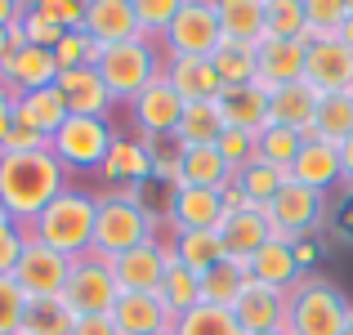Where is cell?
I'll list each match as a JSON object with an SVG mask.
<instances>
[{"label": "cell", "instance_id": "cell-1", "mask_svg": "<svg viewBox=\"0 0 353 335\" xmlns=\"http://www.w3.org/2000/svg\"><path fill=\"white\" fill-rule=\"evenodd\" d=\"M68 170L59 165V156L50 148H36V152H0V206L9 210L14 223H32L68 188Z\"/></svg>", "mask_w": 353, "mask_h": 335}, {"label": "cell", "instance_id": "cell-2", "mask_svg": "<svg viewBox=\"0 0 353 335\" xmlns=\"http://www.w3.org/2000/svg\"><path fill=\"white\" fill-rule=\"evenodd\" d=\"M148 188V183H143ZM143 188H103L99 192V219H94V255L117 259L125 250L157 241V210L143 201Z\"/></svg>", "mask_w": 353, "mask_h": 335}, {"label": "cell", "instance_id": "cell-3", "mask_svg": "<svg viewBox=\"0 0 353 335\" xmlns=\"http://www.w3.org/2000/svg\"><path fill=\"white\" fill-rule=\"evenodd\" d=\"M94 219H99V192L68 183L41 215L27 223V237H36L45 246H54L59 255L77 259V255L94 250Z\"/></svg>", "mask_w": 353, "mask_h": 335}, {"label": "cell", "instance_id": "cell-4", "mask_svg": "<svg viewBox=\"0 0 353 335\" xmlns=\"http://www.w3.org/2000/svg\"><path fill=\"white\" fill-rule=\"evenodd\" d=\"M94 68H99V77H103V85L112 90L117 103L130 108V103H134V99L165 72V50H161V41L134 36V41L108 45V50L99 54Z\"/></svg>", "mask_w": 353, "mask_h": 335}, {"label": "cell", "instance_id": "cell-5", "mask_svg": "<svg viewBox=\"0 0 353 335\" xmlns=\"http://www.w3.org/2000/svg\"><path fill=\"white\" fill-rule=\"evenodd\" d=\"M353 304L322 277H309L286 300V335H349Z\"/></svg>", "mask_w": 353, "mask_h": 335}, {"label": "cell", "instance_id": "cell-6", "mask_svg": "<svg viewBox=\"0 0 353 335\" xmlns=\"http://www.w3.org/2000/svg\"><path fill=\"white\" fill-rule=\"evenodd\" d=\"M117 130L103 116H68L59 125V134L50 139V152L59 156V165L68 174H99V165L108 161Z\"/></svg>", "mask_w": 353, "mask_h": 335}, {"label": "cell", "instance_id": "cell-7", "mask_svg": "<svg viewBox=\"0 0 353 335\" xmlns=\"http://www.w3.org/2000/svg\"><path fill=\"white\" fill-rule=\"evenodd\" d=\"M63 300L77 318H112L117 300H121V286L112 277V259L103 255H77L72 259V273L68 286H63Z\"/></svg>", "mask_w": 353, "mask_h": 335}, {"label": "cell", "instance_id": "cell-8", "mask_svg": "<svg viewBox=\"0 0 353 335\" xmlns=\"http://www.w3.org/2000/svg\"><path fill=\"white\" fill-rule=\"evenodd\" d=\"M224 32H219V9L206 0H179L170 32L161 36L165 59H210L219 50Z\"/></svg>", "mask_w": 353, "mask_h": 335}, {"label": "cell", "instance_id": "cell-9", "mask_svg": "<svg viewBox=\"0 0 353 335\" xmlns=\"http://www.w3.org/2000/svg\"><path fill=\"white\" fill-rule=\"evenodd\" d=\"M268 215V228L273 237H286V241H300V237H313V232L327 223V192L318 188H304V183L286 179L282 192L264 206Z\"/></svg>", "mask_w": 353, "mask_h": 335}, {"label": "cell", "instance_id": "cell-10", "mask_svg": "<svg viewBox=\"0 0 353 335\" xmlns=\"http://www.w3.org/2000/svg\"><path fill=\"white\" fill-rule=\"evenodd\" d=\"M68 273H72L68 255H59L54 246L27 237L23 255H18V268H14V282H18V291H23L27 300H50V295H63Z\"/></svg>", "mask_w": 353, "mask_h": 335}, {"label": "cell", "instance_id": "cell-11", "mask_svg": "<svg viewBox=\"0 0 353 335\" xmlns=\"http://www.w3.org/2000/svg\"><path fill=\"white\" fill-rule=\"evenodd\" d=\"M183 99L170 90V81L157 77L152 85L143 90V94L130 103V116H134V134L148 139V143H161V139H174V130H179V116H183Z\"/></svg>", "mask_w": 353, "mask_h": 335}, {"label": "cell", "instance_id": "cell-12", "mask_svg": "<svg viewBox=\"0 0 353 335\" xmlns=\"http://www.w3.org/2000/svg\"><path fill=\"white\" fill-rule=\"evenodd\" d=\"M304 85H313L322 99L327 94H353V50L340 36H322V41L309 45Z\"/></svg>", "mask_w": 353, "mask_h": 335}, {"label": "cell", "instance_id": "cell-13", "mask_svg": "<svg viewBox=\"0 0 353 335\" xmlns=\"http://www.w3.org/2000/svg\"><path fill=\"white\" fill-rule=\"evenodd\" d=\"M174 259V250H170V241H143V246H134V250H125V255H117L112 259V277H117V286H121V295H157V286H161V277H165V264Z\"/></svg>", "mask_w": 353, "mask_h": 335}, {"label": "cell", "instance_id": "cell-14", "mask_svg": "<svg viewBox=\"0 0 353 335\" xmlns=\"http://www.w3.org/2000/svg\"><path fill=\"white\" fill-rule=\"evenodd\" d=\"M255 59H259V72H255V85L264 94H273L277 85H291V81H304V59H309V45L304 41H282V36L264 32L255 45Z\"/></svg>", "mask_w": 353, "mask_h": 335}, {"label": "cell", "instance_id": "cell-15", "mask_svg": "<svg viewBox=\"0 0 353 335\" xmlns=\"http://www.w3.org/2000/svg\"><path fill=\"white\" fill-rule=\"evenodd\" d=\"M99 179L112 188H143L152 183V143L139 134H117L108 148V161L99 165Z\"/></svg>", "mask_w": 353, "mask_h": 335}, {"label": "cell", "instance_id": "cell-16", "mask_svg": "<svg viewBox=\"0 0 353 335\" xmlns=\"http://www.w3.org/2000/svg\"><path fill=\"white\" fill-rule=\"evenodd\" d=\"M54 81H59V59H54V50L23 45L18 54H0V85H9L14 94L50 90Z\"/></svg>", "mask_w": 353, "mask_h": 335}, {"label": "cell", "instance_id": "cell-17", "mask_svg": "<svg viewBox=\"0 0 353 335\" xmlns=\"http://www.w3.org/2000/svg\"><path fill=\"white\" fill-rule=\"evenodd\" d=\"M59 94L63 103H68V116H103L112 121V90L103 85V77H99V68H72V72H59Z\"/></svg>", "mask_w": 353, "mask_h": 335}, {"label": "cell", "instance_id": "cell-18", "mask_svg": "<svg viewBox=\"0 0 353 335\" xmlns=\"http://www.w3.org/2000/svg\"><path fill=\"white\" fill-rule=\"evenodd\" d=\"M250 282L273 286V291H295L304 282V264L295 259V241L268 237L264 246L250 255Z\"/></svg>", "mask_w": 353, "mask_h": 335}, {"label": "cell", "instance_id": "cell-19", "mask_svg": "<svg viewBox=\"0 0 353 335\" xmlns=\"http://www.w3.org/2000/svg\"><path fill=\"white\" fill-rule=\"evenodd\" d=\"M286 300H291V291H273V286L246 282L241 300L233 304V318L241 322V331H246V335L286 331Z\"/></svg>", "mask_w": 353, "mask_h": 335}, {"label": "cell", "instance_id": "cell-20", "mask_svg": "<svg viewBox=\"0 0 353 335\" xmlns=\"http://www.w3.org/2000/svg\"><path fill=\"white\" fill-rule=\"evenodd\" d=\"M322 94L304 81H291V85H277L268 94V125H286V130H300L304 143H313V116H318Z\"/></svg>", "mask_w": 353, "mask_h": 335}, {"label": "cell", "instance_id": "cell-21", "mask_svg": "<svg viewBox=\"0 0 353 335\" xmlns=\"http://www.w3.org/2000/svg\"><path fill=\"white\" fill-rule=\"evenodd\" d=\"M165 215L174 232L188 228H219L224 223V197L215 188H179L165 197Z\"/></svg>", "mask_w": 353, "mask_h": 335}, {"label": "cell", "instance_id": "cell-22", "mask_svg": "<svg viewBox=\"0 0 353 335\" xmlns=\"http://www.w3.org/2000/svg\"><path fill=\"white\" fill-rule=\"evenodd\" d=\"M219 116H224L228 130H246V134H259L268 130V94L250 81V85H224L215 99Z\"/></svg>", "mask_w": 353, "mask_h": 335}, {"label": "cell", "instance_id": "cell-23", "mask_svg": "<svg viewBox=\"0 0 353 335\" xmlns=\"http://www.w3.org/2000/svg\"><path fill=\"white\" fill-rule=\"evenodd\" d=\"M161 77L170 81V90L183 103H215L219 90H224V81L210 68V59H165Z\"/></svg>", "mask_w": 353, "mask_h": 335}, {"label": "cell", "instance_id": "cell-24", "mask_svg": "<svg viewBox=\"0 0 353 335\" xmlns=\"http://www.w3.org/2000/svg\"><path fill=\"white\" fill-rule=\"evenodd\" d=\"M85 32L90 41L121 45V41H134L139 36V18H134V0H90L85 5Z\"/></svg>", "mask_w": 353, "mask_h": 335}, {"label": "cell", "instance_id": "cell-25", "mask_svg": "<svg viewBox=\"0 0 353 335\" xmlns=\"http://www.w3.org/2000/svg\"><path fill=\"white\" fill-rule=\"evenodd\" d=\"M273 237V228H268V215L255 206L237 210V215H224V223H219V241H224V255L237 259V264L250 268V255H255L264 241Z\"/></svg>", "mask_w": 353, "mask_h": 335}, {"label": "cell", "instance_id": "cell-26", "mask_svg": "<svg viewBox=\"0 0 353 335\" xmlns=\"http://www.w3.org/2000/svg\"><path fill=\"white\" fill-rule=\"evenodd\" d=\"M112 327L121 335H157V331H174V318L157 295H121L112 309Z\"/></svg>", "mask_w": 353, "mask_h": 335}, {"label": "cell", "instance_id": "cell-27", "mask_svg": "<svg viewBox=\"0 0 353 335\" xmlns=\"http://www.w3.org/2000/svg\"><path fill=\"white\" fill-rule=\"evenodd\" d=\"M291 179H295V183H304V188L331 192L336 183H345V170H340V148L322 143V139L304 143V148H300V156H295V165H291Z\"/></svg>", "mask_w": 353, "mask_h": 335}, {"label": "cell", "instance_id": "cell-28", "mask_svg": "<svg viewBox=\"0 0 353 335\" xmlns=\"http://www.w3.org/2000/svg\"><path fill=\"white\" fill-rule=\"evenodd\" d=\"M63 121H68V103H63L59 85L32 90V94H18V103H14V125L36 130L41 139H54Z\"/></svg>", "mask_w": 353, "mask_h": 335}, {"label": "cell", "instance_id": "cell-29", "mask_svg": "<svg viewBox=\"0 0 353 335\" xmlns=\"http://www.w3.org/2000/svg\"><path fill=\"white\" fill-rule=\"evenodd\" d=\"M170 250L174 259H179L183 268H192V273H210L215 264H224V241H219V228H188V232H174L170 237Z\"/></svg>", "mask_w": 353, "mask_h": 335}, {"label": "cell", "instance_id": "cell-30", "mask_svg": "<svg viewBox=\"0 0 353 335\" xmlns=\"http://www.w3.org/2000/svg\"><path fill=\"white\" fill-rule=\"evenodd\" d=\"M215 9H219V32H224V41L259 45V36L268 32L264 0H219Z\"/></svg>", "mask_w": 353, "mask_h": 335}, {"label": "cell", "instance_id": "cell-31", "mask_svg": "<svg viewBox=\"0 0 353 335\" xmlns=\"http://www.w3.org/2000/svg\"><path fill=\"white\" fill-rule=\"evenodd\" d=\"M224 116H219L215 103H188L179 116V130H174V143L179 148H215L224 139Z\"/></svg>", "mask_w": 353, "mask_h": 335}, {"label": "cell", "instance_id": "cell-32", "mask_svg": "<svg viewBox=\"0 0 353 335\" xmlns=\"http://www.w3.org/2000/svg\"><path fill=\"white\" fill-rule=\"evenodd\" d=\"M233 183V170L219 156V148H183V188H215L224 192Z\"/></svg>", "mask_w": 353, "mask_h": 335}, {"label": "cell", "instance_id": "cell-33", "mask_svg": "<svg viewBox=\"0 0 353 335\" xmlns=\"http://www.w3.org/2000/svg\"><path fill=\"white\" fill-rule=\"evenodd\" d=\"M246 282H250V268L237 264V259H224V264H215L210 273H201V304L233 309L241 300V291H246Z\"/></svg>", "mask_w": 353, "mask_h": 335}, {"label": "cell", "instance_id": "cell-34", "mask_svg": "<svg viewBox=\"0 0 353 335\" xmlns=\"http://www.w3.org/2000/svg\"><path fill=\"white\" fill-rule=\"evenodd\" d=\"M157 300L170 309V318H183L188 309H197V304H201V277L192 273V268H183L179 259H170V264H165L161 286H157Z\"/></svg>", "mask_w": 353, "mask_h": 335}, {"label": "cell", "instance_id": "cell-35", "mask_svg": "<svg viewBox=\"0 0 353 335\" xmlns=\"http://www.w3.org/2000/svg\"><path fill=\"white\" fill-rule=\"evenodd\" d=\"M286 179H291L286 170H277V165H268V161H259V156H255L250 165H241V170L233 174V188H241V197H246L255 210H264L268 201L282 192Z\"/></svg>", "mask_w": 353, "mask_h": 335}, {"label": "cell", "instance_id": "cell-36", "mask_svg": "<svg viewBox=\"0 0 353 335\" xmlns=\"http://www.w3.org/2000/svg\"><path fill=\"white\" fill-rule=\"evenodd\" d=\"M72 327H77V313L68 309V300L50 295V300H27L18 335H72Z\"/></svg>", "mask_w": 353, "mask_h": 335}, {"label": "cell", "instance_id": "cell-37", "mask_svg": "<svg viewBox=\"0 0 353 335\" xmlns=\"http://www.w3.org/2000/svg\"><path fill=\"white\" fill-rule=\"evenodd\" d=\"M313 139L340 148L345 139H353V94H327L318 103V116H313Z\"/></svg>", "mask_w": 353, "mask_h": 335}, {"label": "cell", "instance_id": "cell-38", "mask_svg": "<svg viewBox=\"0 0 353 335\" xmlns=\"http://www.w3.org/2000/svg\"><path fill=\"white\" fill-rule=\"evenodd\" d=\"M210 68L219 72L224 85H250L259 72V59H255V45H237V41H219V50L210 54Z\"/></svg>", "mask_w": 353, "mask_h": 335}, {"label": "cell", "instance_id": "cell-39", "mask_svg": "<svg viewBox=\"0 0 353 335\" xmlns=\"http://www.w3.org/2000/svg\"><path fill=\"white\" fill-rule=\"evenodd\" d=\"M300 148H304V134L300 130H286V125H268V130H259V139H255V156L259 161L277 165V170H286V174H291Z\"/></svg>", "mask_w": 353, "mask_h": 335}, {"label": "cell", "instance_id": "cell-40", "mask_svg": "<svg viewBox=\"0 0 353 335\" xmlns=\"http://www.w3.org/2000/svg\"><path fill=\"white\" fill-rule=\"evenodd\" d=\"M174 335H246L233 309H215V304H197L183 318H174Z\"/></svg>", "mask_w": 353, "mask_h": 335}, {"label": "cell", "instance_id": "cell-41", "mask_svg": "<svg viewBox=\"0 0 353 335\" xmlns=\"http://www.w3.org/2000/svg\"><path fill=\"white\" fill-rule=\"evenodd\" d=\"M349 14H353V5H345V0H304V18H309V27H304L300 41L313 45V41H322V36H340L345 23H349Z\"/></svg>", "mask_w": 353, "mask_h": 335}, {"label": "cell", "instance_id": "cell-42", "mask_svg": "<svg viewBox=\"0 0 353 335\" xmlns=\"http://www.w3.org/2000/svg\"><path fill=\"white\" fill-rule=\"evenodd\" d=\"M264 23L282 41H300L309 18H304V0H264Z\"/></svg>", "mask_w": 353, "mask_h": 335}, {"label": "cell", "instance_id": "cell-43", "mask_svg": "<svg viewBox=\"0 0 353 335\" xmlns=\"http://www.w3.org/2000/svg\"><path fill=\"white\" fill-rule=\"evenodd\" d=\"M152 183H161L165 192L183 188V148L174 143V139L152 143Z\"/></svg>", "mask_w": 353, "mask_h": 335}, {"label": "cell", "instance_id": "cell-44", "mask_svg": "<svg viewBox=\"0 0 353 335\" xmlns=\"http://www.w3.org/2000/svg\"><path fill=\"white\" fill-rule=\"evenodd\" d=\"M103 45L90 41V32H68L59 45H54V59H59V72H72V68H94Z\"/></svg>", "mask_w": 353, "mask_h": 335}, {"label": "cell", "instance_id": "cell-45", "mask_svg": "<svg viewBox=\"0 0 353 335\" xmlns=\"http://www.w3.org/2000/svg\"><path fill=\"white\" fill-rule=\"evenodd\" d=\"M174 14H179V0H134L139 36H148V41H161V36L170 32Z\"/></svg>", "mask_w": 353, "mask_h": 335}, {"label": "cell", "instance_id": "cell-46", "mask_svg": "<svg viewBox=\"0 0 353 335\" xmlns=\"http://www.w3.org/2000/svg\"><path fill=\"white\" fill-rule=\"evenodd\" d=\"M27 313V295L18 291L14 277H0V335H18Z\"/></svg>", "mask_w": 353, "mask_h": 335}, {"label": "cell", "instance_id": "cell-47", "mask_svg": "<svg viewBox=\"0 0 353 335\" xmlns=\"http://www.w3.org/2000/svg\"><path fill=\"white\" fill-rule=\"evenodd\" d=\"M18 27H23L27 45H41V50H54V45H59L63 36H68L59 23H50V18H45L36 5H27V9H23V23H18Z\"/></svg>", "mask_w": 353, "mask_h": 335}, {"label": "cell", "instance_id": "cell-48", "mask_svg": "<svg viewBox=\"0 0 353 335\" xmlns=\"http://www.w3.org/2000/svg\"><path fill=\"white\" fill-rule=\"evenodd\" d=\"M255 139L259 134H246V130H224V139H219V156H224V161H228V170H241V165H250V161H255Z\"/></svg>", "mask_w": 353, "mask_h": 335}, {"label": "cell", "instance_id": "cell-49", "mask_svg": "<svg viewBox=\"0 0 353 335\" xmlns=\"http://www.w3.org/2000/svg\"><path fill=\"white\" fill-rule=\"evenodd\" d=\"M41 9L50 23H59L63 32H85V5L81 0H41Z\"/></svg>", "mask_w": 353, "mask_h": 335}, {"label": "cell", "instance_id": "cell-50", "mask_svg": "<svg viewBox=\"0 0 353 335\" xmlns=\"http://www.w3.org/2000/svg\"><path fill=\"white\" fill-rule=\"evenodd\" d=\"M23 246H27V228L23 223H5V228H0V277H14Z\"/></svg>", "mask_w": 353, "mask_h": 335}, {"label": "cell", "instance_id": "cell-51", "mask_svg": "<svg viewBox=\"0 0 353 335\" xmlns=\"http://www.w3.org/2000/svg\"><path fill=\"white\" fill-rule=\"evenodd\" d=\"M36 148H50V139H41L36 130L14 125V130L5 134V143H0V152H36Z\"/></svg>", "mask_w": 353, "mask_h": 335}, {"label": "cell", "instance_id": "cell-52", "mask_svg": "<svg viewBox=\"0 0 353 335\" xmlns=\"http://www.w3.org/2000/svg\"><path fill=\"white\" fill-rule=\"evenodd\" d=\"M14 103H18V94L9 85H0V143H5V134L14 130Z\"/></svg>", "mask_w": 353, "mask_h": 335}, {"label": "cell", "instance_id": "cell-53", "mask_svg": "<svg viewBox=\"0 0 353 335\" xmlns=\"http://www.w3.org/2000/svg\"><path fill=\"white\" fill-rule=\"evenodd\" d=\"M72 335H121V331L112 327V318H77Z\"/></svg>", "mask_w": 353, "mask_h": 335}, {"label": "cell", "instance_id": "cell-54", "mask_svg": "<svg viewBox=\"0 0 353 335\" xmlns=\"http://www.w3.org/2000/svg\"><path fill=\"white\" fill-rule=\"evenodd\" d=\"M219 197H224V215H237V210H246V206H250V201L241 197V188H233V183H228Z\"/></svg>", "mask_w": 353, "mask_h": 335}, {"label": "cell", "instance_id": "cell-55", "mask_svg": "<svg viewBox=\"0 0 353 335\" xmlns=\"http://www.w3.org/2000/svg\"><path fill=\"white\" fill-rule=\"evenodd\" d=\"M23 9H27V5H18V0H0V27L23 23Z\"/></svg>", "mask_w": 353, "mask_h": 335}, {"label": "cell", "instance_id": "cell-56", "mask_svg": "<svg viewBox=\"0 0 353 335\" xmlns=\"http://www.w3.org/2000/svg\"><path fill=\"white\" fill-rule=\"evenodd\" d=\"M295 259L309 268L313 259H318V241H313V237H300V241H295Z\"/></svg>", "mask_w": 353, "mask_h": 335}, {"label": "cell", "instance_id": "cell-57", "mask_svg": "<svg viewBox=\"0 0 353 335\" xmlns=\"http://www.w3.org/2000/svg\"><path fill=\"white\" fill-rule=\"evenodd\" d=\"M340 170H345V183L353 188V139L340 143Z\"/></svg>", "mask_w": 353, "mask_h": 335}, {"label": "cell", "instance_id": "cell-58", "mask_svg": "<svg viewBox=\"0 0 353 335\" xmlns=\"http://www.w3.org/2000/svg\"><path fill=\"white\" fill-rule=\"evenodd\" d=\"M340 41H345V45H349V50H353V14H349V23H345V32H340Z\"/></svg>", "mask_w": 353, "mask_h": 335}, {"label": "cell", "instance_id": "cell-59", "mask_svg": "<svg viewBox=\"0 0 353 335\" xmlns=\"http://www.w3.org/2000/svg\"><path fill=\"white\" fill-rule=\"evenodd\" d=\"M5 223H14V219H9V210H5V206H0V228H5Z\"/></svg>", "mask_w": 353, "mask_h": 335}, {"label": "cell", "instance_id": "cell-60", "mask_svg": "<svg viewBox=\"0 0 353 335\" xmlns=\"http://www.w3.org/2000/svg\"><path fill=\"white\" fill-rule=\"evenodd\" d=\"M5 32H9V27H0V54H5V41H9V36H5Z\"/></svg>", "mask_w": 353, "mask_h": 335}, {"label": "cell", "instance_id": "cell-61", "mask_svg": "<svg viewBox=\"0 0 353 335\" xmlns=\"http://www.w3.org/2000/svg\"><path fill=\"white\" fill-rule=\"evenodd\" d=\"M259 335H286V331H259Z\"/></svg>", "mask_w": 353, "mask_h": 335}, {"label": "cell", "instance_id": "cell-62", "mask_svg": "<svg viewBox=\"0 0 353 335\" xmlns=\"http://www.w3.org/2000/svg\"><path fill=\"white\" fill-rule=\"evenodd\" d=\"M157 335H174V331H157Z\"/></svg>", "mask_w": 353, "mask_h": 335}, {"label": "cell", "instance_id": "cell-63", "mask_svg": "<svg viewBox=\"0 0 353 335\" xmlns=\"http://www.w3.org/2000/svg\"><path fill=\"white\" fill-rule=\"evenodd\" d=\"M349 335H353V318H349Z\"/></svg>", "mask_w": 353, "mask_h": 335}]
</instances>
